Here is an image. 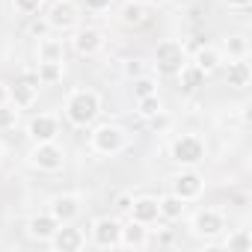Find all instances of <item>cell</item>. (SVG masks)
Here are the masks:
<instances>
[{"instance_id": "obj_36", "label": "cell", "mask_w": 252, "mask_h": 252, "mask_svg": "<svg viewBox=\"0 0 252 252\" xmlns=\"http://www.w3.org/2000/svg\"><path fill=\"white\" fill-rule=\"evenodd\" d=\"M30 33H33V36H39V39H42V36H45V33H48V24H45V18H42V21H39V24H33V27H30Z\"/></svg>"}, {"instance_id": "obj_12", "label": "cell", "mask_w": 252, "mask_h": 252, "mask_svg": "<svg viewBox=\"0 0 252 252\" xmlns=\"http://www.w3.org/2000/svg\"><path fill=\"white\" fill-rule=\"evenodd\" d=\"M60 131H63V125H60L57 113H36L27 122L30 143H54V140H60Z\"/></svg>"}, {"instance_id": "obj_37", "label": "cell", "mask_w": 252, "mask_h": 252, "mask_svg": "<svg viewBox=\"0 0 252 252\" xmlns=\"http://www.w3.org/2000/svg\"><path fill=\"white\" fill-rule=\"evenodd\" d=\"M6 101H9V83L0 80V104H6Z\"/></svg>"}, {"instance_id": "obj_39", "label": "cell", "mask_w": 252, "mask_h": 252, "mask_svg": "<svg viewBox=\"0 0 252 252\" xmlns=\"http://www.w3.org/2000/svg\"><path fill=\"white\" fill-rule=\"evenodd\" d=\"M3 158H6V146H3V140H0V163H3Z\"/></svg>"}, {"instance_id": "obj_27", "label": "cell", "mask_w": 252, "mask_h": 252, "mask_svg": "<svg viewBox=\"0 0 252 252\" xmlns=\"http://www.w3.org/2000/svg\"><path fill=\"white\" fill-rule=\"evenodd\" d=\"M158 113H163V101L160 95H146V98H137V116L140 119H155Z\"/></svg>"}, {"instance_id": "obj_29", "label": "cell", "mask_w": 252, "mask_h": 252, "mask_svg": "<svg viewBox=\"0 0 252 252\" xmlns=\"http://www.w3.org/2000/svg\"><path fill=\"white\" fill-rule=\"evenodd\" d=\"M18 122H21V110H18L12 101L0 104V131H9V128H15Z\"/></svg>"}, {"instance_id": "obj_22", "label": "cell", "mask_w": 252, "mask_h": 252, "mask_svg": "<svg viewBox=\"0 0 252 252\" xmlns=\"http://www.w3.org/2000/svg\"><path fill=\"white\" fill-rule=\"evenodd\" d=\"M225 234V231H222ZM214 246H222L228 252H249L252 249V231L249 228H231L222 240H217Z\"/></svg>"}, {"instance_id": "obj_31", "label": "cell", "mask_w": 252, "mask_h": 252, "mask_svg": "<svg viewBox=\"0 0 252 252\" xmlns=\"http://www.w3.org/2000/svg\"><path fill=\"white\" fill-rule=\"evenodd\" d=\"M122 74L128 77V80H134V77H140V74H149V71H146V60H140V57L125 60V63H122Z\"/></svg>"}, {"instance_id": "obj_1", "label": "cell", "mask_w": 252, "mask_h": 252, "mask_svg": "<svg viewBox=\"0 0 252 252\" xmlns=\"http://www.w3.org/2000/svg\"><path fill=\"white\" fill-rule=\"evenodd\" d=\"M104 110V98L92 86H74L63 101V116L71 128H92Z\"/></svg>"}, {"instance_id": "obj_33", "label": "cell", "mask_w": 252, "mask_h": 252, "mask_svg": "<svg viewBox=\"0 0 252 252\" xmlns=\"http://www.w3.org/2000/svg\"><path fill=\"white\" fill-rule=\"evenodd\" d=\"M220 3H222L225 9H231V12H249L252 0H220Z\"/></svg>"}, {"instance_id": "obj_11", "label": "cell", "mask_w": 252, "mask_h": 252, "mask_svg": "<svg viewBox=\"0 0 252 252\" xmlns=\"http://www.w3.org/2000/svg\"><path fill=\"white\" fill-rule=\"evenodd\" d=\"M68 42H71V51H74L77 57H86V60L98 57V54L104 51V45H107L104 30H98V27H74Z\"/></svg>"}, {"instance_id": "obj_23", "label": "cell", "mask_w": 252, "mask_h": 252, "mask_svg": "<svg viewBox=\"0 0 252 252\" xmlns=\"http://www.w3.org/2000/svg\"><path fill=\"white\" fill-rule=\"evenodd\" d=\"M220 51H222L225 60H249V39L243 33H231V36L222 39Z\"/></svg>"}, {"instance_id": "obj_20", "label": "cell", "mask_w": 252, "mask_h": 252, "mask_svg": "<svg viewBox=\"0 0 252 252\" xmlns=\"http://www.w3.org/2000/svg\"><path fill=\"white\" fill-rule=\"evenodd\" d=\"M36 60L39 63H65V45H63V39L42 36L39 45H36Z\"/></svg>"}, {"instance_id": "obj_2", "label": "cell", "mask_w": 252, "mask_h": 252, "mask_svg": "<svg viewBox=\"0 0 252 252\" xmlns=\"http://www.w3.org/2000/svg\"><path fill=\"white\" fill-rule=\"evenodd\" d=\"M128 143H131V134L116 122L92 125V131H89V152L98 158H116L128 149Z\"/></svg>"}, {"instance_id": "obj_34", "label": "cell", "mask_w": 252, "mask_h": 252, "mask_svg": "<svg viewBox=\"0 0 252 252\" xmlns=\"http://www.w3.org/2000/svg\"><path fill=\"white\" fill-rule=\"evenodd\" d=\"M131 202H134L131 193H119V196H116V211H119V214H128V211H131Z\"/></svg>"}, {"instance_id": "obj_16", "label": "cell", "mask_w": 252, "mask_h": 252, "mask_svg": "<svg viewBox=\"0 0 252 252\" xmlns=\"http://www.w3.org/2000/svg\"><path fill=\"white\" fill-rule=\"evenodd\" d=\"M128 220H137V222H143V225H155V222L160 220L158 196H149V193H143V196H134V202H131V211H128Z\"/></svg>"}, {"instance_id": "obj_18", "label": "cell", "mask_w": 252, "mask_h": 252, "mask_svg": "<svg viewBox=\"0 0 252 252\" xmlns=\"http://www.w3.org/2000/svg\"><path fill=\"white\" fill-rule=\"evenodd\" d=\"M222 68H225V80L231 89H246L252 83V65L246 60H225Z\"/></svg>"}, {"instance_id": "obj_6", "label": "cell", "mask_w": 252, "mask_h": 252, "mask_svg": "<svg viewBox=\"0 0 252 252\" xmlns=\"http://www.w3.org/2000/svg\"><path fill=\"white\" fill-rule=\"evenodd\" d=\"M45 24L54 33H71L80 27V3L77 0H54L45 12Z\"/></svg>"}, {"instance_id": "obj_25", "label": "cell", "mask_w": 252, "mask_h": 252, "mask_svg": "<svg viewBox=\"0 0 252 252\" xmlns=\"http://www.w3.org/2000/svg\"><path fill=\"white\" fill-rule=\"evenodd\" d=\"M158 208H160V220H169V222H175V220H181V217L187 214V202L178 199L175 193L158 196Z\"/></svg>"}, {"instance_id": "obj_7", "label": "cell", "mask_w": 252, "mask_h": 252, "mask_svg": "<svg viewBox=\"0 0 252 252\" xmlns=\"http://www.w3.org/2000/svg\"><path fill=\"white\" fill-rule=\"evenodd\" d=\"M27 163L39 172H60L65 166V149L60 146V140L54 143H33L27 152Z\"/></svg>"}, {"instance_id": "obj_28", "label": "cell", "mask_w": 252, "mask_h": 252, "mask_svg": "<svg viewBox=\"0 0 252 252\" xmlns=\"http://www.w3.org/2000/svg\"><path fill=\"white\" fill-rule=\"evenodd\" d=\"M131 95H134V101H137V98H146V95H158V80H155L152 74L134 77V80H131Z\"/></svg>"}, {"instance_id": "obj_9", "label": "cell", "mask_w": 252, "mask_h": 252, "mask_svg": "<svg viewBox=\"0 0 252 252\" xmlns=\"http://www.w3.org/2000/svg\"><path fill=\"white\" fill-rule=\"evenodd\" d=\"M119 234H122V220L119 217H95L89 225V243L98 249H119Z\"/></svg>"}, {"instance_id": "obj_30", "label": "cell", "mask_w": 252, "mask_h": 252, "mask_svg": "<svg viewBox=\"0 0 252 252\" xmlns=\"http://www.w3.org/2000/svg\"><path fill=\"white\" fill-rule=\"evenodd\" d=\"M9 3H12V9H15L21 18H33V15L42 12L45 0H9Z\"/></svg>"}, {"instance_id": "obj_21", "label": "cell", "mask_w": 252, "mask_h": 252, "mask_svg": "<svg viewBox=\"0 0 252 252\" xmlns=\"http://www.w3.org/2000/svg\"><path fill=\"white\" fill-rule=\"evenodd\" d=\"M146 9H149L146 3H134V0H125L116 18H119V24H122V27H143V24H146V18H149V15H146Z\"/></svg>"}, {"instance_id": "obj_19", "label": "cell", "mask_w": 252, "mask_h": 252, "mask_svg": "<svg viewBox=\"0 0 252 252\" xmlns=\"http://www.w3.org/2000/svg\"><path fill=\"white\" fill-rule=\"evenodd\" d=\"M190 63H196L205 74H214V71H220V68H222L225 57H222V51H220L217 45H202V48H196V54H193V60H190Z\"/></svg>"}, {"instance_id": "obj_10", "label": "cell", "mask_w": 252, "mask_h": 252, "mask_svg": "<svg viewBox=\"0 0 252 252\" xmlns=\"http://www.w3.org/2000/svg\"><path fill=\"white\" fill-rule=\"evenodd\" d=\"M39 89H42V83H39L36 71L24 68V71L15 77V83H9V101H12L18 110H30V107L36 104V98H39Z\"/></svg>"}, {"instance_id": "obj_32", "label": "cell", "mask_w": 252, "mask_h": 252, "mask_svg": "<svg viewBox=\"0 0 252 252\" xmlns=\"http://www.w3.org/2000/svg\"><path fill=\"white\" fill-rule=\"evenodd\" d=\"M80 6H83L86 12H95V15H101V12H110L113 0H80Z\"/></svg>"}, {"instance_id": "obj_17", "label": "cell", "mask_w": 252, "mask_h": 252, "mask_svg": "<svg viewBox=\"0 0 252 252\" xmlns=\"http://www.w3.org/2000/svg\"><path fill=\"white\" fill-rule=\"evenodd\" d=\"M149 243H152L149 225H143V222H137V220L122 222V234H119V246H122V249H146Z\"/></svg>"}, {"instance_id": "obj_5", "label": "cell", "mask_w": 252, "mask_h": 252, "mask_svg": "<svg viewBox=\"0 0 252 252\" xmlns=\"http://www.w3.org/2000/svg\"><path fill=\"white\" fill-rule=\"evenodd\" d=\"M184 63H187V48H184V42H178V39H163V42H158L155 57H152V65H155V71H158L160 77H175Z\"/></svg>"}, {"instance_id": "obj_14", "label": "cell", "mask_w": 252, "mask_h": 252, "mask_svg": "<svg viewBox=\"0 0 252 252\" xmlns=\"http://www.w3.org/2000/svg\"><path fill=\"white\" fill-rule=\"evenodd\" d=\"M51 249L57 252H80L86 246V231L77 228L74 222H60V228L54 231V237L48 240Z\"/></svg>"}, {"instance_id": "obj_3", "label": "cell", "mask_w": 252, "mask_h": 252, "mask_svg": "<svg viewBox=\"0 0 252 252\" xmlns=\"http://www.w3.org/2000/svg\"><path fill=\"white\" fill-rule=\"evenodd\" d=\"M187 228H190L193 237L205 240V246H214L225 231V214L220 208H199V211L190 214Z\"/></svg>"}, {"instance_id": "obj_13", "label": "cell", "mask_w": 252, "mask_h": 252, "mask_svg": "<svg viewBox=\"0 0 252 252\" xmlns=\"http://www.w3.org/2000/svg\"><path fill=\"white\" fill-rule=\"evenodd\" d=\"M48 211L57 217V222H74L83 214V196L80 193H57L48 199Z\"/></svg>"}, {"instance_id": "obj_35", "label": "cell", "mask_w": 252, "mask_h": 252, "mask_svg": "<svg viewBox=\"0 0 252 252\" xmlns=\"http://www.w3.org/2000/svg\"><path fill=\"white\" fill-rule=\"evenodd\" d=\"M149 125H152L155 131H166V128H169V116H166V110H163V113H158L155 119H149Z\"/></svg>"}, {"instance_id": "obj_40", "label": "cell", "mask_w": 252, "mask_h": 252, "mask_svg": "<svg viewBox=\"0 0 252 252\" xmlns=\"http://www.w3.org/2000/svg\"><path fill=\"white\" fill-rule=\"evenodd\" d=\"M134 3H146V6H149V0H134Z\"/></svg>"}, {"instance_id": "obj_38", "label": "cell", "mask_w": 252, "mask_h": 252, "mask_svg": "<svg viewBox=\"0 0 252 252\" xmlns=\"http://www.w3.org/2000/svg\"><path fill=\"white\" fill-rule=\"evenodd\" d=\"M169 0H149V6H166Z\"/></svg>"}, {"instance_id": "obj_15", "label": "cell", "mask_w": 252, "mask_h": 252, "mask_svg": "<svg viewBox=\"0 0 252 252\" xmlns=\"http://www.w3.org/2000/svg\"><path fill=\"white\" fill-rule=\"evenodd\" d=\"M57 228H60V222H57V217H54L51 211L30 214V217H27V222H24L27 237H30V240H39V243H48V240L54 237V231H57Z\"/></svg>"}, {"instance_id": "obj_26", "label": "cell", "mask_w": 252, "mask_h": 252, "mask_svg": "<svg viewBox=\"0 0 252 252\" xmlns=\"http://www.w3.org/2000/svg\"><path fill=\"white\" fill-rule=\"evenodd\" d=\"M36 77H39L42 86H57L65 77V63H39L36 65Z\"/></svg>"}, {"instance_id": "obj_8", "label": "cell", "mask_w": 252, "mask_h": 252, "mask_svg": "<svg viewBox=\"0 0 252 252\" xmlns=\"http://www.w3.org/2000/svg\"><path fill=\"white\" fill-rule=\"evenodd\" d=\"M169 193H175L187 205L190 202H199L202 193H205V175L196 166H181V172L169 175Z\"/></svg>"}, {"instance_id": "obj_4", "label": "cell", "mask_w": 252, "mask_h": 252, "mask_svg": "<svg viewBox=\"0 0 252 252\" xmlns=\"http://www.w3.org/2000/svg\"><path fill=\"white\" fill-rule=\"evenodd\" d=\"M208 158V143L199 134H178L169 143V160L175 166H202Z\"/></svg>"}, {"instance_id": "obj_24", "label": "cell", "mask_w": 252, "mask_h": 252, "mask_svg": "<svg viewBox=\"0 0 252 252\" xmlns=\"http://www.w3.org/2000/svg\"><path fill=\"white\" fill-rule=\"evenodd\" d=\"M175 77H178V86H181L184 92H196L199 86H205V77H208V74H205L196 63H190V60H187Z\"/></svg>"}]
</instances>
